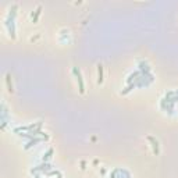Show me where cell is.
<instances>
[{"label":"cell","instance_id":"obj_1","mask_svg":"<svg viewBox=\"0 0 178 178\" xmlns=\"http://www.w3.org/2000/svg\"><path fill=\"white\" fill-rule=\"evenodd\" d=\"M97 77H99L97 82L102 83V82H103V66H102V64H99V66H97Z\"/></svg>","mask_w":178,"mask_h":178},{"label":"cell","instance_id":"obj_2","mask_svg":"<svg viewBox=\"0 0 178 178\" xmlns=\"http://www.w3.org/2000/svg\"><path fill=\"white\" fill-rule=\"evenodd\" d=\"M74 72L78 75V81H79V90H81V93H83V83H82V79H81V74H79V71H77V70H74Z\"/></svg>","mask_w":178,"mask_h":178}]
</instances>
